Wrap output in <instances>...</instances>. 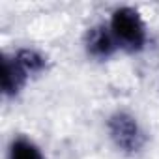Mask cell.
I'll return each mask as SVG.
<instances>
[{
  "label": "cell",
  "instance_id": "6da1fadb",
  "mask_svg": "<svg viewBox=\"0 0 159 159\" xmlns=\"http://www.w3.org/2000/svg\"><path fill=\"white\" fill-rule=\"evenodd\" d=\"M118 49H124L127 52H139L146 45V25L140 17V13L133 8H118L111 15L109 25Z\"/></svg>",
  "mask_w": 159,
  "mask_h": 159
},
{
  "label": "cell",
  "instance_id": "7a4b0ae2",
  "mask_svg": "<svg viewBox=\"0 0 159 159\" xmlns=\"http://www.w3.org/2000/svg\"><path fill=\"white\" fill-rule=\"evenodd\" d=\"M109 135L112 142L127 153H135L144 146V133L139 122L127 112H116L109 118Z\"/></svg>",
  "mask_w": 159,
  "mask_h": 159
},
{
  "label": "cell",
  "instance_id": "3957f363",
  "mask_svg": "<svg viewBox=\"0 0 159 159\" xmlns=\"http://www.w3.org/2000/svg\"><path fill=\"white\" fill-rule=\"evenodd\" d=\"M84 47H86V52L88 56L96 58V60H107L111 58L116 49H118V43L111 32V28H105V26H94L88 30L86 34V41H84Z\"/></svg>",
  "mask_w": 159,
  "mask_h": 159
},
{
  "label": "cell",
  "instance_id": "277c9868",
  "mask_svg": "<svg viewBox=\"0 0 159 159\" xmlns=\"http://www.w3.org/2000/svg\"><path fill=\"white\" fill-rule=\"evenodd\" d=\"M28 77L30 75L19 64L15 54L4 56V62H2V92L6 98H15L25 88Z\"/></svg>",
  "mask_w": 159,
  "mask_h": 159
},
{
  "label": "cell",
  "instance_id": "5b68a950",
  "mask_svg": "<svg viewBox=\"0 0 159 159\" xmlns=\"http://www.w3.org/2000/svg\"><path fill=\"white\" fill-rule=\"evenodd\" d=\"M8 159H43V153L32 140L19 137L11 140Z\"/></svg>",
  "mask_w": 159,
  "mask_h": 159
},
{
  "label": "cell",
  "instance_id": "8992f818",
  "mask_svg": "<svg viewBox=\"0 0 159 159\" xmlns=\"http://www.w3.org/2000/svg\"><path fill=\"white\" fill-rule=\"evenodd\" d=\"M15 58L19 60V64L26 69V73L32 77L36 73H41L45 69V58L38 52V51H32V49H21L15 52Z\"/></svg>",
  "mask_w": 159,
  "mask_h": 159
}]
</instances>
